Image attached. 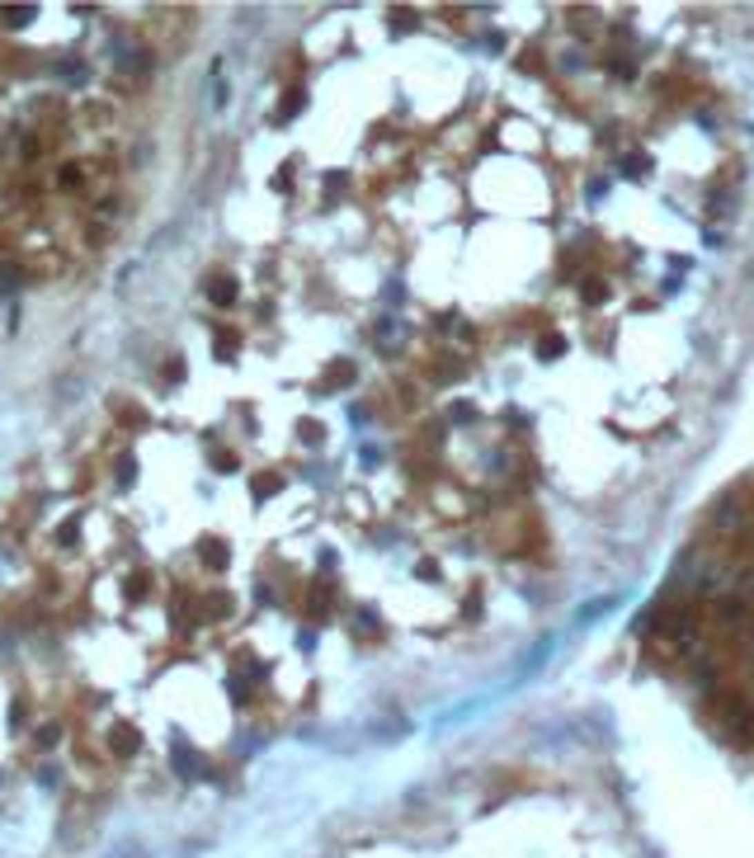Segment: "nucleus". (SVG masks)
Wrapping results in <instances>:
<instances>
[{"mask_svg":"<svg viewBox=\"0 0 754 858\" xmlns=\"http://www.w3.org/2000/svg\"><path fill=\"white\" fill-rule=\"evenodd\" d=\"M142 750V736H137L133 726H118L113 731V754H137Z\"/></svg>","mask_w":754,"mask_h":858,"instance_id":"nucleus-1","label":"nucleus"},{"mask_svg":"<svg viewBox=\"0 0 754 858\" xmlns=\"http://www.w3.org/2000/svg\"><path fill=\"white\" fill-rule=\"evenodd\" d=\"M208 297H213L217 307H226V302H236V283H231V278H213V283H208Z\"/></svg>","mask_w":754,"mask_h":858,"instance_id":"nucleus-2","label":"nucleus"},{"mask_svg":"<svg viewBox=\"0 0 754 858\" xmlns=\"http://www.w3.org/2000/svg\"><path fill=\"white\" fill-rule=\"evenodd\" d=\"M203 557L213 566H226V547H217V542H203Z\"/></svg>","mask_w":754,"mask_h":858,"instance_id":"nucleus-3","label":"nucleus"},{"mask_svg":"<svg viewBox=\"0 0 754 858\" xmlns=\"http://www.w3.org/2000/svg\"><path fill=\"white\" fill-rule=\"evenodd\" d=\"M269 490H278V477H269V472L255 477V495H269Z\"/></svg>","mask_w":754,"mask_h":858,"instance_id":"nucleus-4","label":"nucleus"},{"mask_svg":"<svg viewBox=\"0 0 754 858\" xmlns=\"http://www.w3.org/2000/svg\"><path fill=\"white\" fill-rule=\"evenodd\" d=\"M5 24H28V5H19V10H5Z\"/></svg>","mask_w":754,"mask_h":858,"instance_id":"nucleus-5","label":"nucleus"},{"mask_svg":"<svg viewBox=\"0 0 754 858\" xmlns=\"http://www.w3.org/2000/svg\"><path fill=\"white\" fill-rule=\"evenodd\" d=\"M57 736H61L57 726H43V731H38V745H57Z\"/></svg>","mask_w":754,"mask_h":858,"instance_id":"nucleus-6","label":"nucleus"}]
</instances>
